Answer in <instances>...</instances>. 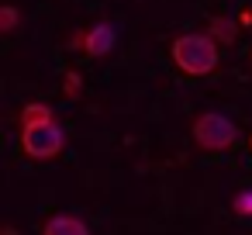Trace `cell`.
I'll return each instance as SVG.
<instances>
[{
	"label": "cell",
	"mask_w": 252,
	"mask_h": 235,
	"mask_svg": "<svg viewBox=\"0 0 252 235\" xmlns=\"http://www.w3.org/2000/svg\"><path fill=\"white\" fill-rule=\"evenodd\" d=\"M173 63L187 76H207L218 69V45L211 35H180L173 42Z\"/></svg>",
	"instance_id": "obj_1"
},
{
	"label": "cell",
	"mask_w": 252,
	"mask_h": 235,
	"mask_svg": "<svg viewBox=\"0 0 252 235\" xmlns=\"http://www.w3.org/2000/svg\"><path fill=\"white\" fill-rule=\"evenodd\" d=\"M193 142H197L200 149H207V152H224V149H231V145L238 142V128H235L224 114L204 111V114H197V121H193Z\"/></svg>",
	"instance_id": "obj_2"
},
{
	"label": "cell",
	"mask_w": 252,
	"mask_h": 235,
	"mask_svg": "<svg viewBox=\"0 0 252 235\" xmlns=\"http://www.w3.org/2000/svg\"><path fill=\"white\" fill-rule=\"evenodd\" d=\"M21 149L35 159H52L56 152H63V128L56 121L21 128Z\"/></svg>",
	"instance_id": "obj_3"
},
{
	"label": "cell",
	"mask_w": 252,
	"mask_h": 235,
	"mask_svg": "<svg viewBox=\"0 0 252 235\" xmlns=\"http://www.w3.org/2000/svg\"><path fill=\"white\" fill-rule=\"evenodd\" d=\"M80 42H83V52H87L90 59H100V56H107V52L114 49V28H111V25H94Z\"/></svg>",
	"instance_id": "obj_4"
},
{
	"label": "cell",
	"mask_w": 252,
	"mask_h": 235,
	"mask_svg": "<svg viewBox=\"0 0 252 235\" xmlns=\"http://www.w3.org/2000/svg\"><path fill=\"white\" fill-rule=\"evenodd\" d=\"M42 235H90V228L76 218V214H56L45 221Z\"/></svg>",
	"instance_id": "obj_5"
},
{
	"label": "cell",
	"mask_w": 252,
	"mask_h": 235,
	"mask_svg": "<svg viewBox=\"0 0 252 235\" xmlns=\"http://www.w3.org/2000/svg\"><path fill=\"white\" fill-rule=\"evenodd\" d=\"M52 121V107L49 104H28L21 111V128H32V125H49Z\"/></svg>",
	"instance_id": "obj_6"
},
{
	"label": "cell",
	"mask_w": 252,
	"mask_h": 235,
	"mask_svg": "<svg viewBox=\"0 0 252 235\" xmlns=\"http://www.w3.org/2000/svg\"><path fill=\"white\" fill-rule=\"evenodd\" d=\"M211 35L221 38V42H231V38L238 35V28H235V21H228V18H214V21H211Z\"/></svg>",
	"instance_id": "obj_7"
},
{
	"label": "cell",
	"mask_w": 252,
	"mask_h": 235,
	"mask_svg": "<svg viewBox=\"0 0 252 235\" xmlns=\"http://www.w3.org/2000/svg\"><path fill=\"white\" fill-rule=\"evenodd\" d=\"M14 25H18V11H14V7H4V11H0V28H4V32H14Z\"/></svg>",
	"instance_id": "obj_8"
},
{
	"label": "cell",
	"mask_w": 252,
	"mask_h": 235,
	"mask_svg": "<svg viewBox=\"0 0 252 235\" xmlns=\"http://www.w3.org/2000/svg\"><path fill=\"white\" fill-rule=\"evenodd\" d=\"M235 211L238 214H252V190H245V194L235 197Z\"/></svg>",
	"instance_id": "obj_9"
},
{
	"label": "cell",
	"mask_w": 252,
	"mask_h": 235,
	"mask_svg": "<svg viewBox=\"0 0 252 235\" xmlns=\"http://www.w3.org/2000/svg\"><path fill=\"white\" fill-rule=\"evenodd\" d=\"M66 94H69V97L80 94V76H76V73H66Z\"/></svg>",
	"instance_id": "obj_10"
},
{
	"label": "cell",
	"mask_w": 252,
	"mask_h": 235,
	"mask_svg": "<svg viewBox=\"0 0 252 235\" xmlns=\"http://www.w3.org/2000/svg\"><path fill=\"white\" fill-rule=\"evenodd\" d=\"M249 142H252V138H249Z\"/></svg>",
	"instance_id": "obj_11"
}]
</instances>
